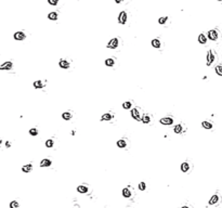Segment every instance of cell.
Listing matches in <instances>:
<instances>
[{
	"mask_svg": "<svg viewBox=\"0 0 222 208\" xmlns=\"http://www.w3.org/2000/svg\"><path fill=\"white\" fill-rule=\"evenodd\" d=\"M118 45H119L118 38H113V39H111L110 41H108L107 48H108V49H116V48L118 47Z\"/></svg>",
	"mask_w": 222,
	"mask_h": 208,
	"instance_id": "cell-1",
	"label": "cell"
},
{
	"mask_svg": "<svg viewBox=\"0 0 222 208\" xmlns=\"http://www.w3.org/2000/svg\"><path fill=\"white\" fill-rule=\"evenodd\" d=\"M214 57H216V56H214V54H213V51L209 50L208 53H207V66H210V65L213 63Z\"/></svg>",
	"mask_w": 222,
	"mask_h": 208,
	"instance_id": "cell-2",
	"label": "cell"
},
{
	"mask_svg": "<svg viewBox=\"0 0 222 208\" xmlns=\"http://www.w3.org/2000/svg\"><path fill=\"white\" fill-rule=\"evenodd\" d=\"M127 19H128V15H127V13L125 12V11H121V12L119 13V16H118V22H119L120 24H126Z\"/></svg>",
	"mask_w": 222,
	"mask_h": 208,
	"instance_id": "cell-3",
	"label": "cell"
},
{
	"mask_svg": "<svg viewBox=\"0 0 222 208\" xmlns=\"http://www.w3.org/2000/svg\"><path fill=\"white\" fill-rule=\"evenodd\" d=\"M218 37H219V35H218V32L216 29H211L208 32V38L210 40H213L214 41V40L218 39Z\"/></svg>",
	"mask_w": 222,
	"mask_h": 208,
	"instance_id": "cell-4",
	"label": "cell"
},
{
	"mask_svg": "<svg viewBox=\"0 0 222 208\" xmlns=\"http://www.w3.org/2000/svg\"><path fill=\"white\" fill-rule=\"evenodd\" d=\"M131 116H132V117L136 119V120H139V122L141 120V122H142V117H141L140 113H139V111H138L137 108H132V109H131Z\"/></svg>",
	"mask_w": 222,
	"mask_h": 208,
	"instance_id": "cell-5",
	"label": "cell"
},
{
	"mask_svg": "<svg viewBox=\"0 0 222 208\" xmlns=\"http://www.w3.org/2000/svg\"><path fill=\"white\" fill-rule=\"evenodd\" d=\"M25 38H26V35L23 32H16L14 34V39L15 40H24Z\"/></svg>",
	"mask_w": 222,
	"mask_h": 208,
	"instance_id": "cell-6",
	"label": "cell"
},
{
	"mask_svg": "<svg viewBox=\"0 0 222 208\" xmlns=\"http://www.w3.org/2000/svg\"><path fill=\"white\" fill-rule=\"evenodd\" d=\"M161 124H163V125H172L173 124V119L171 117H165V118H162L161 119Z\"/></svg>",
	"mask_w": 222,
	"mask_h": 208,
	"instance_id": "cell-7",
	"label": "cell"
},
{
	"mask_svg": "<svg viewBox=\"0 0 222 208\" xmlns=\"http://www.w3.org/2000/svg\"><path fill=\"white\" fill-rule=\"evenodd\" d=\"M13 66L12 62H6V63H3L1 66H0V69H2V71H8V69H11Z\"/></svg>",
	"mask_w": 222,
	"mask_h": 208,
	"instance_id": "cell-8",
	"label": "cell"
},
{
	"mask_svg": "<svg viewBox=\"0 0 222 208\" xmlns=\"http://www.w3.org/2000/svg\"><path fill=\"white\" fill-rule=\"evenodd\" d=\"M59 65H60L61 68H64V69L70 68V62L66 61V60H61V61L59 62Z\"/></svg>",
	"mask_w": 222,
	"mask_h": 208,
	"instance_id": "cell-9",
	"label": "cell"
},
{
	"mask_svg": "<svg viewBox=\"0 0 222 208\" xmlns=\"http://www.w3.org/2000/svg\"><path fill=\"white\" fill-rule=\"evenodd\" d=\"M113 117H114V116H113L112 114H110V113H105L104 115H102L101 120L102 122H108V120H112Z\"/></svg>",
	"mask_w": 222,
	"mask_h": 208,
	"instance_id": "cell-10",
	"label": "cell"
},
{
	"mask_svg": "<svg viewBox=\"0 0 222 208\" xmlns=\"http://www.w3.org/2000/svg\"><path fill=\"white\" fill-rule=\"evenodd\" d=\"M219 199H220V197H219V195H217V194L211 196V198L209 199V205H214V204H217L219 202Z\"/></svg>",
	"mask_w": 222,
	"mask_h": 208,
	"instance_id": "cell-11",
	"label": "cell"
},
{
	"mask_svg": "<svg viewBox=\"0 0 222 208\" xmlns=\"http://www.w3.org/2000/svg\"><path fill=\"white\" fill-rule=\"evenodd\" d=\"M51 165H52V163H51L50 159L45 158V159H42L41 162H40V166H41V167H49V166H51Z\"/></svg>",
	"mask_w": 222,
	"mask_h": 208,
	"instance_id": "cell-12",
	"label": "cell"
},
{
	"mask_svg": "<svg viewBox=\"0 0 222 208\" xmlns=\"http://www.w3.org/2000/svg\"><path fill=\"white\" fill-rule=\"evenodd\" d=\"M161 40H159L158 38H156V39H153L152 40V46L154 47V48H156V49H158V48H161Z\"/></svg>",
	"mask_w": 222,
	"mask_h": 208,
	"instance_id": "cell-13",
	"label": "cell"
},
{
	"mask_svg": "<svg viewBox=\"0 0 222 208\" xmlns=\"http://www.w3.org/2000/svg\"><path fill=\"white\" fill-rule=\"evenodd\" d=\"M181 170H182V172H187V171L190 170V164L188 163H182Z\"/></svg>",
	"mask_w": 222,
	"mask_h": 208,
	"instance_id": "cell-14",
	"label": "cell"
},
{
	"mask_svg": "<svg viewBox=\"0 0 222 208\" xmlns=\"http://www.w3.org/2000/svg\"><path fill=\"white\" fill-rule=\"evenodd\" d=\"M198 42L199 43H202V45H205V43L207 42V37H206V35H204V34H201L198 36Z\"/></svg>",
	"mask_w": 222,
	"mask_h": 208,
	"instance_id": "cell-15",
	"label": "cell"
},
{
	"mask_svg": "<svg viewBox=\"0 0 222 208\" xmlns=\"http://www.w3.org/2000/svg\"><path fill=\"white\" fill-rule=\"evenodd\" d=\"M31 169H33V165H30V164H28V165H25V166L22 167V171H23V172H26V173L30 172Z\"/></svg>",
	"mask_w": 222,
	"mask_h": 208,
	"instance_id": "cell-16",
	"label": "cell"
},
{
	"mask_svg": "<svg viewBox=\"0 0 222 208\" xmlns=\"http://www.w3.org/2000/svg\"><path fill=\"white\" fill-rule=\"evenodd\" d=\"M57 17H59V14H57L56 12H51L48 15V19L51 20V21H55V20H57Z\"/></svg>",
	"mask_w": 222,
	"mask_h": 208,
	"instance_id": "cell-17",
	"label": "cell"
},
{
	"mask_svg": "<svg viewBox=\"0 0 222 208\" xmlns=\"http://www.w3.org/2000/svg\"><path fill=\"white\" fill-rule=\"evenodd\" d=\"M117 146H118V147H120V148L126 147V146H127L126 141L123 140V139H120V140H118V141H117Z\"/></svg>",
	"mask_w": 222,
	"mask_h": 208,
	"instance_id": "cell-18",
	"label": "cell"
},
{
	"mask_svg": "<svg viewBox=\"0 0 222 208\" xmlns=\"http://www.w3.org/2000/svg\"><path fill=\"white\" fill-rule=\"evenodd\" d=\"M62 118L65 119V120H70L72 118V113L71 112H65L62 114Z\"/></svg>",
	"mask_w": 222,
	"mask_h": 208,
	"instance_id": "cell-19",
	"label": "cell"
},
{
	"mask_svg": "<svg viewBox=\"0 0 222 208\" xmlns=\"http://www.w3.org/2000/svg\"><path fill=\"white\" fill-rule=\"evenodd\" d=\"M122 195L125 196V197H130V196H131V192H130V190L128 189V188H126V189H123L122 190Z\"/></svg>",
	"mask_w": 222,
	"mask_h": 208,
	"instance_id": "cell-20",
	"label": "cell"
},
{
	"mask_svg": "<svg viewBox=\"0 0 222 208\" xmlns=\"http://www.w3.org/2000/svg\"><path fill=\"white\" fill-rule=\"evenodd\" d=\"M202 126H203V128H205V129H211L212 128L211 123H209V122H203Z\"/></svg>",
	"mask_w": 222,
	"mask_h": 208,
	"instance_id": "cell-21",
	"label": "cell"
},
{
	"mask_svg": "<svg viewBox=\"0 0 222 208\" xmlns=\"http://www.w3.org/2000/svg\"><path fill=\"white\" fill-rule=\"evenodd\" d=\"M173 130H174V132H176V133H181L182 130H183V127H182V125H180V124H179V125L174 126Z\"/></svg>",
	"mask_w": 222,
	"mask_h": 208,
	"instance_id": "cell-22",
	"label": "cell"
},
{
	"mask_svg": "<svg viewBox=\"0 0 222 208\" xmlns=\"http://www.w3.org/2000/svg\"><path fill=\"white\" fill-rule=\"evenodd\" d=\"M77 191L79 193H87L88 192V188L85 187V185H79V187L77 188Z\"/></svg>",
	"mask_w": 222,
	"mask_h": 208,
	"instance_id": "cell-23",
	"label": "cell"
},
{
	"mask_svg": "<svg viewBox=\"0 0 222 208\" xmlns=\"http://www.w3.org/2000/svg\"><path fill=\"white\" fill-rule=\"evenodd\" d=\"M34 87L36 89H40V88H43V83L41 80H37V81L34 82Z\"/></svg>",
	"mask_w": 222,
	"mask_h": 208,
	"instance_id": "cell-24",
	"label": "cell"
},
{
	"mask_svg": "<svg viewBox=\"0 0 222 208\" xmlns=\"http://www.w3.org/2000/svg\"><path fill=\"white\" fill-rule=\"evenodd\" d=\"M114 64H115V60H114V59H107V60H105V65H106V66H113Z\"/></svg>",
	"mask_w": 222,
	"mask_h": 208,
	"instance_id": "cell-25",
	"label": "cell"
},
{
	"mask_svg": "<svg viewBox=\"0 0 222 208\" xmlns=\"http://www.w3.org/2000/svg\"><path fill=\"white\" fill-rule=\"evenodd\" d=\"M142 122H143L144 124H150L151 123V117L148 115H144L143 117H142Z\"/></svg>",
	"mask_w": 222,
	"mask_h": 208,
	"instance_id": "cell-26",
	"label": "cell"
},
{
	"mask_svg": "<svg viewBox=\"0 0 222 208\" xmlns=\"http://www.w3.org/2000/svg\"><path fill=\"white\" fill-rule=\"evenodd\" d=\"M19 207H20V204L16 200H13V202L10 203V208H19Z\"/></svg>",
	"mask_w": 222,
	"mask_h": 208,
	"instance_id": "cell-27",
	"label": "cell"
},
{
	"mask_svg": "<svg viewBox=\"0 0 222 208\" xmlns=\"http://www.w3.org/2000/svg\"><path fill=\"white\" fill-rule=\"evenodd\" d=\"M53 144H54V142H53L52 139H49V140L46 141V146H47V147H52Z\"/></svg>",
	"mask_w": 222,
	"mask_h": 208,
	"instance_id": "cell-28",
	"label": "cell"
},
{
	"mask_svg": "<svg viewBox=\"0 0 222 208\" xmlns=\"http://www.w3.org/2000/svg\"><path fill=\"white\" fill-rule=\"evenodd\" d=\"M131 106H132V103H131V102H129V101H128V102H125V103L122 104V107L125 108V109H129Z\"/></svg>",
	"mask_w": 222,
	"mask_h": 208,
	"instance_id": "cell-29",
	"label": "cell"
},
{
	"mask_svg": "<svg viewBox=\"0 0 222 208\" xmlns=\"http://www.w3.org/2000/svg\"><path fill=\"white\" fill-rule=\"evenodd\" d=\"M214 69H216V73H217L218 75L222 76V65H218V66L214 68Z\"/></svg>",
	"mask_w": 222,
	"mask_h": 208,
	"instance_id": "cell-30",
	"label": "cell"
},
{
	"mask_svg": "<svg viewBox=\"0 0 222 208\" xmlns=\"http://www.w3.org/2000/svg\"><path fill=\"white\" fill-rule=\"evenodd\" d=\"M167 20H168V17H167V16H163V17H161V19L158 20V23L161 24V25H163V24H165V23H166Z\"/></svg>",
	"mask_w": 222,
	"mask_h": 208,
	"instance_id": "cell-31",
	"label": "cell"
},
{
	"mask_svg": "<svg viewBox=\"0 0 222 208\" xmlns=\"http://www.w3.org/2000/svg\"><path fill=\"white\" fill-rule=\"evenodd\" d=\"M145 189H146V184H145V182H140V183H139V190H140V191H144Z\"/></svg>",
	"mask_w": 222,
	"mask_h": 208,
	"instance_id": "cell-32",
	"label": "cell"
},
{
	"mask_svg": "<svg viewBox=\"0 0 222 208\" xmlns=\"http://www.w3.org/2000/svg\"><path fill=\"white\" fill-rule=\"evenodd\" d=\"M29 133L31 134V136H37L38 134V130H37V128H31L30 130H29Z\"/></svg>",
	"mask_w": 222,
	"mask_h": 208,
	"instance_id": "cell-33",
	"label": "cell"
},
{
	"mask_svg": "<svg viewBox=\"0 0 222 208\" xmlns=\"http://www.w3.org/2000/svg\"><path fill=\"white\" fill-rule=\"evenodd\" d=\"M48 2L51 6H56L57 3H59V0H48Z\"/></svg>",
	"mask_w": 222,
	"mask_h": 208,
	"instance_id": "cell-34",
	"label": "cell"
},
{
	"mask_svg": "<svg viewBox=\"0 0 222 208\" xmlns=\"http://www.w3.org/2000/svg\"><path fill=\"white\" fill-rule=\"evenodd\" d=\"M6 146H7V147H10V146H11V143H10V142H7V143H6Z\"/></svg>",
	"mask_w": 222,
	"mask_h": 208,
	"instance_id": "cell-35",
	"label": "cell"
},
{
	"mask_svg": "<svg viewBox=\"0 0 222 208\" xmlns=\"http://www.w3.org/2000/svg\"><path fill=\"white\" fill-rule=\"evenodd\" d=\"M121 1H123V0H115V2H116V3H120Z\"/></svg>",
	"mask_w": 222,
	"mask_h": 208,
	"instance_id": "cell-36",
	"label": "cell"
},
{
	"mask_svg": "<svg viewBox=\"0 0 222 208\" xmlns=\"http://www.w3.org/2000/svg\"><path fill=\"white\" fill-rule=\"evenodd\" d=\"M181 208H190V207H187V206H183V207H181Z\"/></svg>",
	"mask_w": 222,
	"mask_h": 208,
	"instance_id": "cell-37",
	"label": "cell"
},
{
	"mask_svg": "<svg viewBox=\"0 0 222 208\" xmlns=\"http://www.w3.org/2000/svg\"><path fill=\"white\" fill-rule=\"evenodd\" d=\"M218 1H222V0H218Z\"/></svg>",
	"mask_w": 222,
	"mask_h": 208,
	"instance_id": "cell-38",
	"label": "cell"
}]
</instances>
